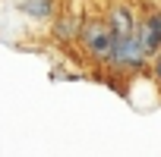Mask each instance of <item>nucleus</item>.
Masks as SVG:
<instances>
[{"mask_svg":"<svg viewBox=\"0 0 161 157\" xmlns=\"http://www.w3.org/2000/svg\"><path fill=\"white\" fill-rule=\"evenodd\" d=\"M104 66L114 69V72H139V69L148 66V53H145L142 41L136 38V32L133 35H123V38H114Z\"/></svg>","mask_w":161,"mask_h":157,"instance_id":"f03ea898","label":"nucleus"},{"mask_svg":"<svg viewBox=\"0 0 161 157\" xmlns=\"http://www.w3.org/2000/svg\"><path fill=\"white\" fill-rule=\"evenodd\" d=\"M148 69H152V75H155V82L161 85V50H158V53L148 60Z\"/></svg>","mask_w":161,"mask_h":157,"instance_id":"0eeeda50","label":"nucleus"},{"mask_svg":"<svg viewBox=\"0 0 161 157\" xmlns=\"http://www.w3.org/2000/svg\"><path fill=\"white\" fill-rule=\"evenodd\" d=\"M79 25H82V16L79 13H57L54 19H51V38L57 41V44H73L76 41V35H79Z\"/></svg>","mask_w":161,"mask_h":157,"instance_id":"39448f33","label":"nucleus"},{"mask_svg":"<svg viewBox=\"0 0 161 157\" xmlns=\"http://www.w3.org/2000/svg\"><path fill=\"white\" fill-rule=\"evenodd\" d=\"M19 10L32 19V22H51L57 16V0H22Z\"/></svg>","mask_w":161,"mask_h":157,"instance_id":"423d86ee","label":"nucleus"},{"mask_svg":"<svg viewBox=\"0 0 161 157\" xmlns=\"http://www.w3.org/2000/svg\"><path fill=\"white\" fill-rule=\"evenodd\" d=\"M136 38L142 41L148 60L161 50V10H152V13H145V16L136 22Z\"/></svg>","mask_w":161,"mask_h":157,"instance_id":"7ed1b4c3","label":"nucleus"},{"mask_svg":"<svg viewBox=\"0 0 161 157\" xmlns=\"http://www.w3.org/2000/svg\"><path fill=\"white\" fill-rule=\"evenodd\" d=\"M104 22H108V28H111V35H114V38H123V35H133V32H136L139 16H136V10H133V7H126V3H114V7L108 10Z\"/></svg>","mask_w":161,"mask_h":157,"instance_id":"20e7f679","label":"nucleus"},{"mask_svg":"<svg viewBox=\"0 0 161 157\" xmlns=\"http://www.w3.org/2000/svg\"><path fill=\"white\" fill-rule=\"evenodd\" d=\"M76 44L82 47V53L95 63H104L108 53H111V44H114V35L108 28V22L101 16H82V25H79V35H76Z\"/></svg>","mask_w":161,"mask_h":157,"instance_id":"f257e3e1","label":"nucleus"}]
</instances>
